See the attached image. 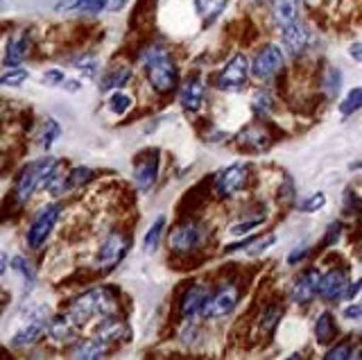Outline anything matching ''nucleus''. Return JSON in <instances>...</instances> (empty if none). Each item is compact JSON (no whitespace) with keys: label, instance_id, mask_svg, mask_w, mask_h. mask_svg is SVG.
<instances>
[{"label":"nucleus","instance_id":"22","mask_svg":"<svg viewBox=\"0 0 362 360\" xmlns=\"http://www.w3.org/2000/svg\"><path fill=\"white\" fill-rule=\"evenodd\" d=\"M132 80V71L127 69V66H118V69L109 71L105 77H102L100 82V91H116V88H122L124 84H127Z\"/></svg>","mask_w":362,"mask_h":360},{"label":"nucleus","instance_id":"48","mask_svg":"<svg viewBox=\"0 0 362 360\" xmlns=\"http://www.w3.org/2000/svg\"><path fill=\"white\" fill-rule=\"evenodd\" d=\"M64 86L68 88V91H77V88H79V82H64Z\"/></svg>","mask_w":362,"mask_h":360},{"label":"nucleus","instance_id":"5","mask_svg":"<svg viewBox=\"0 0 362 360\" xmlns=\"http://www.w3.org/2000/svg\"><path fill=\"white\" fill-rule=\"evenodd\" d=\"M204 243H206V229H204L199 222H192V220L177 224L173 233H170V247H173V252H179V254L197 252Z\"/></svg>","mask_w":362,"mask_h":360},{"label":"nucleus","instance_id":"25","mask_svg":"<svg viewBox=\"0 0 362 360\" xmlns=\"http://www.w3.org/2000/svg\"><path fill=\"white\" fill-rule=\"evenodd\" d=\"M43 335V324L41 322H32L28 326H23V329L11 337V347H30L39 340Z\"/></svg>","mask_w":362,"mask_h":360},{"label":"nucleus","instance_id":"13","mask_svg":"<svg viewBox=\"0 0 362 360\" xmlns=\"http://www.w3.org/2000/svg\"><path fill=\"white\" fill-rule=\"evenodd\" d=\"M247 175H249L247 166H243V163L229 166V168H226V170L218 177V193H220L222 197H231V195H235L238 190L245 188V184H247Z\"/></svg>","mask_w":362,"mask_h":360},{"label":"nucleus","instance_id":"10","mask_svg":"<svg viewBox=\"0 0 362 360\" xmlns=\"http://www.w3.org/2000/svg\"><path fill=\"white\" fill-rule=\"evenodd\" d=\"M158 177V150H147L139 156L134 166V184L141 193H147Z\"/></svg>","mask_w":362,"mask_h":360},{"label":"nucleus","instance_id":"11","mask_svg":"<svg viewBox=\"0 0 362 360\" xmlns=\"http://www.w3.org/2000/svg\"><path fill=\"white\" fill-rule=\"evenodd\" d=\"M281 37H283V48H286V52L290 54V57H301L303 50L308 48V43H310V32L301 23V21H297V23H292L288 28H283Z\"/></svg>","mask_w":362,"mask_h":360},{"label":"nucleus","instance_id":"4","mask_svg":"<svg viewBox=\"0 0 362 360\" xmlns=\"http://www.w3.org/2000/svg\"><path fill=\"white\" fill-rule=\"evenodd\" d=\"M62 216V204H50V207H43L37 216H34L28 236H25V243L30 250H41L45 245V240L50 238V233L54 229L57 220Z\"/></svg>","mask_w":362,"mask_h":360},{"label":"nucleus","instance_id":"39","mask_svg":"<svg viewBox=\"0 0 362 360\" xmlns=\"http://www.w3.org/2000/svg\"><path fill=\"white\" fill-rule=\"evenodd\" d=\"M41 82L45 86H62L66 82V75L59 71V69H50V71H45L43 77H41Z\"/></svg>","mask_w":362,"mask_h":360},{"label":"nucleus","instance_id":"14","mask_svg":"<svg viewBox=\"0 0 362 360\" xmlns=\"http://www.w3.org/2000/svg\"><path fill=\"white\" fill-rule=\"evenodd\" d=\"M32 46V39L28 32H18L9 41H7V48H5V66L14 69V66H21L23 62L28 59V52Z\"/></svg>","mask_w":362,"mask_h":360},{"label":"nucleus","instance_id":"31","mask_svg":"<svg viewBox=\"0 0 362 360\" xmlns=\"http://www.w3.org/2000/svg\"><path fill=\"white\" fill-rule=\"evenodd\" d=\"M358 109H362V86L351 88V91L346 93V98L342 100V105H339V111H342V116L356 114Z\"/></svg>","mask_w":362,"mask_h":360},{"label":"nucleus","instance_id":"33","mask_svg":"<svg viewBox=\"0 0 362 360\" xmlns=\"http://www.w3.org/2000/svg\"><path fill=\"white\" fill-rule=\"evenodd\" d=\"M281 306H269V308H265V313L260 315V324H258V329L263 331V333H272L276 329V324H279V320H281Z\"/></svg>","mask_w":362,"mask_h":360},{"label":"nucleus","instance_id":"8","mask_svg":"<svg viewBox=\"0 0 362 360\" xmlns=\"http://www.w3.org/2000/svg\"><path fill=\"white\" fill-rule=\"evenodd\" d=\"M247 75H249V62L245 54H233L229 64L224 66L222 73L218 75V82L215 86L220 91H240L247 84Z\"/></svg>","mask_w":362,"mask_h":360},{"label":"nucleus","instance_id":"20","mask_svg":"<svg viewBox=\"0 0 362 360\" xmlns=\"http://www.w3.org/2000/svg\"><path fill=\"white\" fill-rule=\"evenodd\" d=\"M109 342L107 340H102V337H90V340H84V342H79L73 352H71V356L73 358H102V356H107V352H109Z\"/></svg>","mask_w":362,"mask_h":360},{"label":"nucleus","instance_id":"2","mask_svg":"<svg viewBox=\"0 0 362 360\" xmlns=\"http://www.w3.org/2000/svg\"><path fill=\"white\" fill-rule=\"evenodd\" d=\"M116 308H118L116 295H113L109 288H95V290L84 292V295H79L71 303V308H68L66 315H68V320L79 329V326H84L86 322L93 320L95 315L107 318V315L116 313Z\"/></svg>","mask_w":362,"mask_h":360},{"label":"nucleus","instance_id":"44","mask_svg":"<svg viewBox=\"0 0 362 360\" xmlns=\"http://www.w3.org/2000/svg\"><path fill=\"white\" fill-rule=\"evenodd\" d=\"M127 3H129V0H107V9H109V12H120V9Z\"/></svg>","mask_w":362,"mask_h":360},{"label":"nucleus","instance_id":"43","mask_svg":"<svg viewBox=\"0 0 362 360\" xmlns=\"http://www.w3.org/2000/svg\"><path fill=\"white\" fill-rule=\"evenodd\" d=\"M269 245H274V236H267V240H260V243H256V247H252V250H249V254H258V252H265Z\"/></svg>","mask_w":362,"mask_h":360},{"label":"nucleus","instance_id":"41","mask_svg":"<svg viewBox=\"0 0 362 360\" xmlns=\"http://www.w3.org/2000/svg\"><path fill=\"white\" fill-rule=\"evenodd\" d=\"M258 224H263V218H254L252 222H243V224H235V227H231V233L240 236V233H247L252 231L254 227H258Z\"/></svg>","mask_w":362,"mask_h":360},{"label":"nucleus","instance_id":"17","mask_svg":"<svg viewBox=\"0 0 362 360\" xmlns=\"http://www.w3.org/2000/svg\"><path fill=\"white\" fill-rule=\"evenodd\" d=\"M272 16L283 30L299 21V0H272Z\"/></svg>","mask_w":362,"mask_h":360},{"label":"nucleus","instance_id":"28","mask_svg":"<svg viewBox=\"0 0 362 360\" xmlns=\"http://www.w3.org/2000/svg\"><path fill=\"white\" fill-rule=\"evenodd\" d=\"M109 111H113V114H118V116H122V114H127V111L134 107V98L129 95V93H124V91H120V88H116V93H111V98H109Z\"/></svg>","mask_w":362,"mask_h":360},{"label":"nucleus","instance_id":"34","mask_svg":"<svg viewBox=\"0 0 362 360\" xmlns=\"http://www.w3.org/2000/svg\"><path fill=\"white\" fill-rule=\"evenodd\" d=\"M11 267L16 269V272L25 279V284H34V281H37V274H34V267L30 265V261L25 256H14L11 258V263H9Z\"/></svg>","mask_w":362,"mask_h":360},{"label":"nucleus","instance_id":"35","mask_svg":"<svg viewBox=\"0 0 362 360\" xmlns=\"http://www.w3.org/2000/svg\"><path fill=\"white\" fill-rule=\"evenodd\" d=\"M25 80H28V71L14 66V69H9L7 73L0 75V86H21Z\"/></svg>","mask_w":362,"mask_h":360},{"label":"nucleus","instance_id":"32","mask_svg":"<svg viewBox=\"0 0 362 360\" xmlns=\"http://www.w3.org/2000/svg\"><path fill=\"white\" fill-rule=\"evenodd\" d=\"M59 137H62V125H59L57 120L48 118V120L43 122V129H41V139H39L41 145H43L45 150H48L50 145H52L57 139H59Z\"/></svg>","mask_w":362,"mask_h":360},{"label":"nucleus","instance_id":"46","mask_svg":"<svg viewBox=\"0 0 362 360\" xmlns=\"http://www.w3.org/2000/svg\"><path fill=\"white\" fill-rule=\"evenodd\" d=\"M344 315L349 320H360L362 318V308L360 306H349L346 310H344Z\"/></svg>","mask_w":362,"mask_h":360},{"label":"nucleus","instance_id":"15","mask_svg":"<svg viewBox=\"0 0 362 360\" xmlns=\"http://www.w3.org/2000/svg\"><path fill=\"white\" fill-rule=\"evenodd\" d=\"M98 337H102V340H107L109 344H116V342H124V340H129V326L116 320L113 315H107L105 320H102L98 324V331H95Z\"/></svg>","mask_w":362,"mask_h":360},{"label":"nucleus","instance_id":"30","mask_svg":"<svg viewBox=\"0 0 362 360\" xmlns=\"http://www.w3.org/2000/svg\"><path fill=\"white\" fill-rule=\"evenodd\" d=\"M252 109L258 116H267L269 111L274 109V98H272V93L265 91V88H260V91H256L252 98Z\"/></svg>","mask_w":362,"mask_h":360},{"label":"nucleus","instance_id":"45","mask_svg":"<svg viewBox=\"0 0 362 360\" xmlns=\"http://www.w3.org/2000/svg\"><path fill=\"white\" fill-rule=\"evenodd\" d=\"M339 229H342V227H339V224L335 222L333 224V227L331 229H328V233H326V245H331V243H335L337 238H335V236H339Z\"/></svg>","mask_w":362,"mask_h":360},{"label":"nucleus","instance_id":"9","mask_svg":"<svg viewBox=\"0 0 362 360\" xmlns=\"http://www.w3.org/2000/svg\"><path fill=\"white\" fill-rule=\"evenodd\" d=\"M129 250V238L122 231H113L107 236V240L102 243V247L98 250L95 263L102 269H111L113 265H118L122 261V256Z\"/></svg>","mask_w":362,"mask_h":360},{"label":"nucleus","instance_id":"37","mask_svg":"<svg viewBox=\"0 0 362 360\" xmlns=\"http://www.w3.org/2000/svg\"><path fill=\"white\" fill-rule=\"evenodd\" d=\"M240 139L247 141L249 145H254L258 150H267V145H269V139L265 137V132H260V129H247Z\"/></svg>","mask_w":362,"mask_h":360},{"label":"nucleus","instance_id":"23","mask_svg":"<svg viewBox=\"0 0 362 360\" xmlns=\"http://www.w3.org/2000/svg\"><path fill=\"white\" fill-rule=\"evenodd\" d=\"M226 7V0H195V12L204 23H213Z\"/></svg>","mask_w":362,"mask_h":360},{"label":"nucleus","instance_id":"47","mask_svg":"<svg viewBox=\"0 0 362 360\" xmlns=\"http://www.w3.org/2000/svg\"><path fill=\"white\" fill-rule=\"evenodd\" d=\"M7 267H9V258H7L5 252H0V277L7 272Z\"/></svg>","mask_w":362,"mask_h":360},{"label":"nucleus","instance_id":"1","mask_svg":"<svg viewBox=\"0 0 362 360\" xmlns=\"http://www.w3.org/2000/svg\"><path fill=\"white\" fill-rule=\"evenodd\" d=\"M143 69L147 73V82L156 93L168 95L177 86V66L163 46H152L143 52Z\"/></svg>","mask_w":362,"mask_h":360},{"label":"nucleus","instance_id":"16","mask_svg":"<svg viewBox=\"0 0 362 360\" xmlns=\"http://www.w3.org/2000/svg\"><path fill=\"white\" fill-rule=\"evenodd\" d=\"M317 288H320V272L317 269H308L305 274H301L297 279V284L292 286V301H297V303H308L313 297H315V292Z\"/></svg>","mask_w":362,"mask_h":360},{"label":"nucleus","instance_id":"42","mask_svg":"<svg viewBox=\"0 0 362 360\" xmlns=\"http://www.w3.org/2000/svg\"><path fill=\"white\" fill-rule=\"evenodd\" d=\"M349 57L354 59V62H358V64H362V41L351 43V46H349Z\"/></svg>","mask_w":362,"mask_h":360},{"label":"nucleus","instance_id":"7","mask_svg":"<svg viewBox=\"0 0 362 360\" xmlns=\"http://www.w3.org/2000/svg\"><path fill=\"white\" fill-rule=\"evenodd\" d=\"M281 69H283V50L276 43H265L252 62V75L256 80H272Z\"/></svg>","mask_w":362,"mask_h":360},{"label":"nucleus","instance_id":"49","mask_svg":"<svg viewBox=\"0 0 362 360\" xmlns=\"http://www.w3.org/2000/svg\"><path fill=\"white\" fill-rule=\"evenodd\" d=\"M308 3H313V0H308Z\"/></svg>","mask_w":362,"mask_h":360},{"label":"nucleus","instance_id":"24","mask_svg":"<svg viewBox=\"0 0 362 360\" xmlns=\"http://www.w3.org/2000/svg\"><path fill=\"white\" fill-rule=\"evenodd\" d=\"M75 329L77 326L68 320V315H64V318H57L52 324H50V337L57 342H71L75 337Z\"/></svg>","mask_w":362,"mask_h":360},{"label":"nucleus","instance_id":"26","mask_svg":"<svg viewBox=\"0 0 362 360\" xmlns=\"http://www.w3.org/2000/svg\"><path fill=\"white\" fill-rule=\"evenodd\" d=\"M163 229H165V216H158L154 222H152V227L147 229L145 233V238H143V250L147 254H152L156 252V247L158 243H161V236H163Z\"/></svg>","mask_w":362,"mask_h":360},{"label":"nucleus","instance_id":"12","mask_svg":"<svg viewBox=\"0 0 362 360\" xmlns=\"http://www.w3.org/2000/svg\"><path fill=\"white\" fill-rule=\"evenodd\" d=\"M349 288V279L344 269H328L324 277H320V288L317 292L328 299V301H335L339 297H344V292Z\"/></svg>","mask_w":362,"mask_h":360},{"label":"nucleus","instance_id":"36","mask_svg":"<svg viewBox=\"0 0 362 360\" xmlns=\"http://www.w3.org/2000/svg\"><path fill=\"white\" fill-rule=\"evenodd\" d=\"M107 9V0H79V7L75 14H86V16H95Z\"/></svg>","mask_w":362,"mask_h":360},{"label":"nucleus","instance_id":"40","mask_svg":"<svg viewBox=\"0 0 362 360\" xmlns=\"http://www.w3.org/2000/svg\"><path fill=\"white\" fill-rule=\"evenodd\" d=\"M351 356H354V352H351V344H349V342L337 344L335 349H331V352L326 354V358H328V360H335V358L342 360V358H351Z\"/></svg>","mask_w":362,"mask_h":360},{"label":"nucleus","instance_id":"6","mask_svg":"<svg viewBox=\"0 0 362 360\" xmlns=\"http://www.w3.org/2000/svg\"><path fill=\"white\" fill-rule=\"evenodd\" d=\"M238 299H240V292L233 284H224L218 290L209 295L206 303H204L202 315L204 318H222V315H229L231 310H235Z\"/></svg>","mask_w":362,"mask_h":360},{"label":"nucleus","instance_id":"50","mask_svg":"<svg viewBox=\"0 0 362 360\" xmlns=\"http://www.w3.org/2000/svg\"><path fill=\"white\" fill-rule=\"evenodd\" d=\"M0 3H3V0H0Z\"/></svg>","mask_w":362,"mask_h":360},{"label":"nucleus","instance_id":"38","mask_svg":"<svg viewBox=\"0 0 362 360\" xmlns=\"http://www.w3.org/2000/svg\"><path fill=\"white\" fill-rule=\"evenodd\" d=\"M324 204H326V195H324V193H315L313 197L305 199L299 209H301L303 213H313V211H320Z\"/></svg>","mask_w":362,"mask_h":360},{"label":"nucleus","instance_id":"3","mask_svg":"<svg viewBox=\"0 0 362 360\" xmlns=\"http://www.w3.org/2000/svg\"><path fill=\"white\" fill-rule=\"evenodd\" d=\"M57 168V159L52 156H45V159H37L28 163L25 168L21 170L18 179H16V197L18 202H25L34 195L41 184H45V179L50 177V173Z\"/></svg>","mask_w":362,"mask_h":360},{"label":"nucleus","instance_id":"29","mask_svg":"<svg viewBox=\"0 0 362 360\" xmlns=\"http://www.w3.org/2000/svg\"><path fill=\"white\" fill-rule=\"evenodd\" d=\"M339 88H342V73L335 66H328L324 73V93L333 98L339 93Z\"/></svg>","mask_w":362,"mask_h":360},{"label":"nucleus","instance_id":"18","mask_svg":"<svg viewBox=\"0 0 362 360\" xmlns=\"http://www.w3.org/2000/svg\"><path fill=\"white\" fill-rule=\"evenodd\" d=\"M179 103L188 114H195L204 105V86L199 80H188L179 91Z\"/></svg>","mask_w":362,"mask_h":360},{"label":"nucleus","instance_id":"27","mask_svg":"<svg viewBox=\"0 0 362 360\" xmlns=\"http://www.w3.org/2000/svg\"><path fill=\"white\" fill-rule=\"evenodd\" d=\"M93 177H95V173L90 170V168H86V166H75L73 170L66 173V188L71 190V188H77V186H84Z\"/></svg>","mask_w":362,"mask_h":360},{"label":"nucleus","instance_id":"19","mask_svg":"<svg viewBox=\"0 0 362 360\" xmlns=\"http://www.w3.org/2000/svg\"><path fill=\"white\" fill-rule=\"evenodd\" d=\"M206 299H209L206 288L192 286L188 292H184V297H181V315H184V318H195L197 313H202Z\"/></svg>","mask_w":362,"mask_h":360},{"label":"nucleus","instance_id":"21","mask_svg":"<svg viewBox=\"0 0 362 360\" xmlns=\"http://www.w3.org/2000/svg\"><path fill=\"white\" fill-rule=\"evenodd\" d=\"M337 335V326L331 313H322L315 322V337L320 344H331L333 337Z\"/></svg>","mask_w":362,"mask_h":360}]
</instances>
